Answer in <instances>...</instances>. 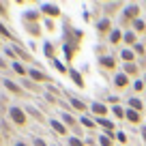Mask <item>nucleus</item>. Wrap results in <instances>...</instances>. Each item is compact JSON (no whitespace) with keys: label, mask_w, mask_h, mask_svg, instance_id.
<instances>
[{"label":"nucleus","mask_w":146,"mask_h":146,"mask_svg":"<svg viewBox=\"0 0 146 146\" xmlns=\"http://www.w3.org/2000/svg\"><path fill=\"white\" fill-rule=\"evenodd\" d=\"M108 101H110L112 105H118V97H108Z\"/></svg>","instance_id":"45"},{"label":"nucleus","mask_w":146,"mask_h":146,"mask_svg":"<svg viewBox=\"0 0 146 146\" xmlns=\"http://www.w3.org/2000/svg\"><path fill=\"white\" fill-rule=\"evenodd\" d=\"M80 125H82L84 129H88V131H92V133H95V129H97V123H95V118H92L90 114L80 116Z\"/></svg>","instance_id":"18"},{"label":"nucleus","mask_w":146,"mask_h":146,"mask_svg":"<svg viewBox=\"0 0 146 146\" xmlns=\"http://www.w3.org/2000/svg\"><path fill=\"white\" fill-rule=\"evenodd\" d=\"M69 78L73 80V84H75L78 88H82V90L86 88V82H84V75L78 71V69H71V67H69Z\"/></svg>","instance_id":"14"},{"label":"nucleus","mask_w":146,"mask_h":146,"mask_svg":"<svg viewBox=\"0 0 146 146\" xmlns=\"http://www.w3.org/2000/svg\"><path fill=\"white\" fill-rule=\"evenodd\" d=\"M97 64H99V69L103 73H114L118 69V58L116 56H103V58L97 60Z\"/></svg>","instance_id":"5"},{"label":"nucleus","mask_w":146,"mask_h":146,"mask_svg":"<svg viewBox=\"0 0 146 146\" xmlns=\"http://www.w3.org/2000/svg\"><path fill=\"white\" fill-rule=\"evenodd\" d=\"M123 73H125V75H129V78L140 80V64H137V62H127V64H123Z\"/></svg>","instance_id":"12"},{"label":"nucleus","mask_w":146,"mask_h":146,"mask_svg":"<svg viewBox=\"0 0 146 146\" xmlns=\"http://www.w3.org/2000/svg\"><path fill=\"white\" fill-rule=\"evenodd\" d=\"M43 54H45L50 60H54V58H56V47H54V43H50V41L43 43Z\"/></svg>","instance_id":"25"},{"label":"nucleus","mask_w":146,"mask_h":146,"mask_svg":"<svg viewBox=\"0 0 146 146\" xmlns=\"http://www.w3.org/2000/svg\"><path fill=\"white\" fill-rule=\"evenodd\" d=\"M13 52H15V56H19V58L26 60V62H35V58H32V56L28 54V52L24 50L22 45H19V43H15V45H13Z\"/></svg>","instance_id":"21"},{"label":"nucleus","mask_w":146,"mask_h":146,"mask_svg":"<svg viewBox=\"0 0 146 146\" xmlns=\"http://www.w3.org/2000/svg\"><path fill=\"white\" fill-rule=\"evenodd\" d=\"M131 50H133V54L140 56V58H144V56H146V45H144V43H140V41H137L135 45L131 47Z\"/></svg>","instance_id":"33"},{"label":"nucleus","mask_w":146,"mask_h":146,"mask_svg":"<svg viewBox=\"0 0 146 146\" xmlns=\"http://www.w3.org/2000/svg\"><path fill=\"white\" fill-rule=\"evenodd\" d=\"M50 127L54 129V133H58V135H62V137H69V129L64 127V123L62 120H58V118H50Z\"/></svg>","instance_id":"11"},{"label":"nucleus","mask_w":146,"mask_h":146,"mask_svg":"<svg viewBox=\"0 0 146 146\" xmlns=\"http://www.w3.org/2000/svg\"><path fill=\"white\" fill-rule=\"evenodd\" d=\"M41 15H45L47 19L50 17H60V7L58 5H50V2H45V5H41Z\"/></svg>","instance_id":"10"},{"label":"nucleus","mask_w":146,"mask_h":146,"mask_svg":"<svg viewBox=\"0 0 146 146\" xmlns=\"http://www.w3.org/2000/svg\"><path fill=\"white\" fill-rule=\"evenodd\" d=\"M95 123H97V127H101L103 131H114V127H116L114 120L110 118V116L108 118H95Z\"/></svg>","instance_id":"20"},{"label":"nucleus","mask_w":146,"mask_h":146,"mask_svg":"<svg viewBox=\"0 0 146 146\" xmlns=\"http://www.w3.org/2000/svg\"><path fill=\"white\" fill-rule=\"evenodd\" d=\"M140 135H142V140H144V144H146V125L140 127Z\"/></svg>","instance_id":"44"},{"label":"nucleus","mask_w":146,"mask_h":146,"mask_svg":"<svg viewBox=\"0 0 146 146\" xmlns=\"http://www.w3.org/2000/svg\"><path fill=\"white\" fill-rule=\"evenodd\" d=\"M131 30L133 32H135V35H144V32H146V22H144V19H137V22L135 24H133V26H131Z\"/></svg>","instance_id":"30"},{"label":"nucleus","mask_w":146,"mask_h":146,"mask_svg":"<svg viewBox=\"0 0 146 146\" xmlns=\"http://www.w3.org/2000/svg\"><path fill=\"white\" fill-rule=\"evenodd\" d=\"M24 110H26V114H30L35 120H39V123H45V116H43V114H41V112H39L36 108H32V105H26Z\"/></svg>","instance_id":"23"},{"label":"nucleus","mask_w":146,"mask_h":146,"mask_svg":"<svg viewBox=\"0 0 146 146\" xmlns=\"http://www.w3.org/2000/svg\"><path fill=\"white\" fill-rule=\"evenodd\" d=\"M120 60H123V64L135 62V54H133V50H123V52H120Z\"/></svg>","instance_id":"27"},{"label":"nucleus","mask_w":146,"mask_h":146,"mask_svg":"<svg viewBox=\"0 0 146 146\" xmlns=\"http://www.w3.org/2000/svg\"><path fill=\"white\" fill-rule=\"evenodd\" d=\"M52 67H54L58 73H62V75H69V67H67L64 62H60L58 58H54V60H52Z\"/></svg>","instance_id":"28"},{"label":"nucleus","mask_w":146,"mask_h":146,"mask_svg":"<svg viewBox=\"0 0 146 146\" xmlns=\"http://www.w3.org/2000/svg\"><path fill=\"white\" fill-rule=\"evenodd\" d=\"M39 19H41V11H24L22 15L24 24H39Z\"/></svg>","instance_id":"17"},{"label":"nucleus","mask_w":146,"mask_h":146,"mask_svg":"<svg viewBox=\"0 0 146 146\" xmlns=\"http://www.w3.org/2000/svg\"><path fill=\"white\" fill-rule=\"evenodd\" d=\"M0 17H9V11H7V7L0 2Z\"/></svg>","instance_id":"42"},{"label":"nucleus","mask_w":146,"mask_h":146,"mask_svg":"<svg viewBox=\"0 0 146 146\" xmlns=\"http://www.w3.org/2000/svg\"><path fill=\"white\" fill-rule=\"evenodd\" d=\"M131 86H133V90H135V92H142V90H144V82H142V80H133V84H131Z\"/></svg>","instance_id":"38"},{"label":"nucleus","mask_w":146,"mask_h":146,"mask_svg":"<svg viewBox=\"0 0 146 146\" xmlns=\"http://www.w3.org/2000/svg\"><path fill=\"white\" fill-rule=\"evenodd\" d=\"M32 146H47V142L41 140V137H35V140H32Z\"/></svg>","instance_id":"40"},{"label":"nucleus","mask_w":146,"mask_h":146,"mask_svg":"<svg viewBox=\"0 0 146 146\" xmlns=\"http://www.w3.org/2000/svg\"><path fill=\"white\" fill-rule=\"evenodd\" d=\"M67 146H88V144H86V140H82V137L69 135L67 137Z\"/></svg>","instance_id":"31"},{"label":"nucleus","mask_w":146,"mask_h":146,"mask_svg":"<svg viewBox=\"0 0 146 146\" xmlns=\"http://www.w3.org/2000/svg\"><path fill=\"white\" fill-rule=\"evenodd\" d=\"M110 114L114 116V118H118V120H125V110L120 108V105H112V110H110Z\"/></svg>","instance_id":"32"},{"label":"nucleus","mask_w":146,"mask_h":146,"mask_svg":"<svg viewBox=\"0 0 146 146\" xmlns=\"http://www.w3.org/2000/svg\"><path fill=\"white\" fill-rule=\"evenodd\" d=\"M112 84H114L116 90H125V88L131 86V78H129V75H125L123 71H120V73H114V78H112Z\"/></svg>","instance_id":"8"},{"label":"nucleus","mask_w":146,"mask_h":146,"mask_svg":"<svg viewBox=\"0 0 146 146\" xmlns=\"http://www.w3.org/2000/svg\"><path fill=\"white\" fill-rule=\"evenodd\" d=\"M47 92H50V95H54L56 99H58V97H60V90H58V88H56V86H52V84H47Z\"/></svg>","instance_id":"39"},{"label":"nucleus","mask_w":146,"mask_h":146,"mask_svg":"<svg viewBox=\"0 0 146 146\" xmlns=\"http://www.w3.org/2000/svg\"><path fill=\"white\" fill-rule=\"evenodd\" d=\"M60 120H62L64 127H67V129H69V131H71L75 137H82V140H84V131H82L84 127L80 125V120L75 118L73 114H69V112H60Z\"/></svg>","instance_id":"2"},{"label":"nucleus","mask_w":146,"mask_h":146,"mask_svg":"<svg viewBox=\"0 0 146 146\" xmlns=\"http://www.w3.org/2000/svg\"><path fill=\"white\" fill-rule=\"evenodd\" d=\"M144 7H146V2H144Z\"/></svg>","instance_id":"51"},{"label":"nucleus","mask_w":146,"mask_h":146,"mask_svg":"<svg viewBox=\"0 0 146 146\" xmlns=\"http://www.w3.org/2000/svg\"><path fill=\"white\" fill-rule=\"evenodd\" d=\"M97 146H114V140L108 137L105 133H99V135H97Z\"/></svg>","instance_id":"29"},{"label":"nucleus","mask_w":146,"mask_h":146,"mask_svg":"<svg viewBox=\"0 0 146 146\" xmlns=\"http://www.w3.org/2000/svg\"><path fill=\"white\" fill-rule=\"evenodd\" d=\"M15 146H28L26 142H15Z\"/></svg>","instance_id":"48"},{"label":"nucleus","mask_w":146,"mask_h":146,"mask_svg":"<svg viewBox=\"0 0 146 146\" xmlns=\"http://www.w3.org/2000/svg\"><path fill=\"white\" fill-rule=\"evenodd\" d=\"M24 28L30 36H41V26L39 24H24Z\"/></svg>","instance_id":"26"},{"label":"nucleus","mask_w":146,"mask_h":146,"mask_svg":"<svg viewBox=\"0 0 146 146\" xmlns=\"http://www.w3.org/2000/svg\"><path fill=\"white\" fill-rule=\"evenodd\" d=\"M95 28H97V35L103 39V36H110V32L114 30V26H112V19L110 17H101L99 22L95 24Z\"/></svg>","instance_id":"6"},{"label":"nucleus","mask_w":146,"mask_h":146,"mask_svg":"<svg viewBox=\"0 0 146 146\" xmlns=\"http://www.w3.org/2000/svg\"><path fill=\"white\" fill-rule=\"evenodd\" d=\"M2 84H5V88H7L9 92H13V95H17V97H26L24 88L19 86V84H15L13 80H2Z\"/></svg>","instance_id":"15"},{"label":"nucleus","mask_w":146,"mask_h":146,"mask_svg":"<svg viewBox=\"0 0 146 146\" xmlns=\"http://www.w3.org/2000/svg\"><path fill=\"white\" fill-rule=\"evenodd\" d=\"M125 120L131 125H142V112H135V110L127 108L125 110Z\"/></svg>","instance_id":"13"},{"label":"nucleus","mask_w":146,"mask_h":146,"mask_svg":"<svg viewBox=\"0 0 146 146\" xmlns=\"http://www.w3.org/2000/svg\"><path fill=\"white\" fill-rule=\"evenodd\" d=\"M105 52H108V47H105V45H97V47H95L97 60H99V58H103V56H108V54H105Z\"/></svg>","instance_id":"37"},{"label":"nucleus","mask_w":146,"mask_h":146,"mask_svg":"<svg viewBox=\"0 0 146 146\" xmlns=\"http://www.w3.org/2000/svg\"><path fill=\"white\" fill-rule=\"evenodd\" d=\"M0 144H2V135H0Z\"/></svg>","instance_id":"50"},{"label":"nucleus","mask_w":146,"mask_h":146,"mask_svg":"<svg viewBox=\"0 0 146 146\" xmlns=\"http://www.w3.org/2000/svg\"><path fill=\"white\" fill-rule=\"evenodd\" d=\"M127 105H129L131 110H135V112H142V110H144V103H142V99H140V97H135V95L127 99Z\"/></svg>","instance_id":"22"},{"label":"nucleus","mask_w":146,"mask_h":146,"mask_svg":"<svg viewBox=\"0 0 146 146\" xmlns=\"http://www.w3.org/2000/svg\"><path fill=\"white\" fill-rule=\"evenodd\" d=\"M123 43L125 45H129V47H133L137 43V35L133 30H125V39H123Z\"/></svg>","instance_id":"24"},{"label":"nucleus","mask_w":146,"mask_h":146,"mask_svg":"<svg viewBox=\"0 0 146 146\" xmlns=\"http://www.w3.org/2000/svg\"><path fill=\"white\" fill-rule=\"evenodd\" d=\"M110 110L105 103H101V101H92L90 103V116L92 118H108Z\"/></svg>","instance_id":"7"},{"label":"nucleus","mask_w":146,"mask_h":146,"mask_svg":"<svg viewBox=\"0 0 146 146\" xmlns=\"http://www.w3.org/2000/svg\"><path fill=\"white\" fill-rule=\"evenodd\" d=\"M67 99H69V105H71V110H75V112H80V114H86V112H90V105H86V101H82L78 95H73V92H67Z\"/></svg>","instance_id":"4"},{"label":"nucleus","mask_w":146,"mask_h":146,"mask_svg":"<svg viewBox=\"0 0 146 146\" xmlns=\"http://www.w3.org/2000/svg\"><path fill=\"white\" fill-rule=\"evenodd\" d=\"M140 13H142V7L137 5V2L135 5H127L123 11H120V26L131 30V26L140 19Z\"/></svg>","instance_id":"1"},{"label":"nucleus","mask_w":146,"mask_h":146,"mask_svg":"<svg viewBox=\"0 0 146 146\" xmlns=\"http://www.w3.org/2000/svg\"><path fill=\"white\" fill-rule=\"evenodd\" d=\"M116 140H118L120 144H125V142H127V135H125V131H118V133H116Z\"/></svg>","instance_id":"41"},{"label":"nucleus","mask_w":146,"mask_h":146,"mask_svg":"<svg viewBox=\"0 0 146 146\" xmlns=\"http://www.w3.org/2000/svg\"><path fill=\"white\" fill-rule=\"evenodd\" d=\"M137 64H140V69H146V56H144V58H140V62H137Z\"/></svg>","instance_id":"46"},{"label":"nucleus","mask_w":146,"mask_h":146,"mask_svg":"<svg viewBox=\"0 0 146 146\" xmlns=\"http://www.w3.org/2000/svg\"><path fill=\"white\" fill-rule=\"evenodd\" d=\"M13 71H15V73H17V75H22V78H24V75H28V71H26V67H24V64H22V62H19V60H13Z\"/></svg>","instance_id":"35"},{"label":"nucleus","mask_w":146,"mask_h":146,"mask_svg":"<svg viewBox=\"0 0 146 146\" xmlns=\"http://www.w3.org/2000/svg\"><path fill=\"white\" fill-rule=\"evenodd\" d=\"M22 84L28 88V90H35V92H39V90H41V88H39V84H35L32 80H22Z\"/></svg>","instance_id":"36"},{"label":"nucleus","mask_w":146,"mask_h":146,"mask_svg":"<svg viewBox=\"0 0 146 146\" xmlns=\"http://www.w3.org/2000/svg\"><path fill=\"white\" fill-rule=\"evenodd\" d=\"M120 2H103L101 5V9H105V17H110V15H116L120 11Z\"/></svg>","instance_id":"19"},{"label":"nucleus","mask_w":146,"mask_h":146,"mask_svg":"<svg viewBox=\"0 0 146 146\" xmlns=\"http://www.w3.org/2000/svg\"><path fill=\"white\" fill-rule=\"evenodd\" d=\"M28 78H30L35 84H52V78L47 73L39 71V69H28Z\"/></svg>","instance_id":"9"},{"label":"nucleus","mask_w":146,"mask_h":146,"mask_svg":"<svg viewBox=\"0 0 146 146\" xmlns=\"http://www.w3.org/2000/svg\"><path fill=\"white\" fill-rule=\"evenodd\" d=\"M142 82H144V86H146V73H144V78H142Z\"/></svg>","instance_id":"49"},{"label":"nucleus","mask_w":146,"mask_h":146,"mask_svg":"<svg viewBox=\"0 0 146 146\" xmlns=\"http://www.w3.org/2000/svg\"><path fill=\"white\" fill-rule=\"evenodd\" d=\"M0 36H2V39H9V41H15V36L11 35V30H9L2 22H0ZM15 43H17V41H15Z\"/></svg>","instance_id":"34"},{"label":"nucleus","mask_w":146,"mask_h":146,"mask_svg":"<svg viewBox=\"0 0 146 146\" xmlns=\"http://www.w3.org/2000/svg\"><path fill=\"white\" fill-rule=\"evenodd\" d=\"M123 39H125V32H123V28H114V30L110 32V36H108L110 45H120V43H123Z\"/></svg>","instance_id":"16"},{"label":"nucleus","mask_w":146,"mask_h":146,"mask_svg":"<svg viewBox=\"0 0 146 146\" xmlns=\"http://www.w3.org/2000/svg\"><path fill=\"white\" fill-rule=\"evenodd\" d=\"M45 28H47L50 32H54V30H56V26H54V22H52V19H45Z\"/></svg>","instance_id":"43"},{"label":"nucleus","mask_w":146,"mask_h":146,"mask_svg":"<svg viewBox=\"0 0 146 146\" xmlns=\"http://www.w3.org/2000/svg\"><path fill=\"white\" fill-rule=\"evenodd\" d=\"M0 69H7V62H5L2 58H0Z\"/></svg>","instance_id":"47"},{"label":"nucleus","mask_w":146,"mask_h":146,"mask_svg":"<svg viewBox=\"0 0 146 146\" xmlns=\"http://www.w3.org/2000/svg\"><path fill=\"white\" fill-rule=\"evenodd\" d=\"M9 118L13 120V125H17V127H24V125L28 123V114H26V110L17 108V105L9 108Z\"/></svg>","instance_id":"3"}]
</instances>
